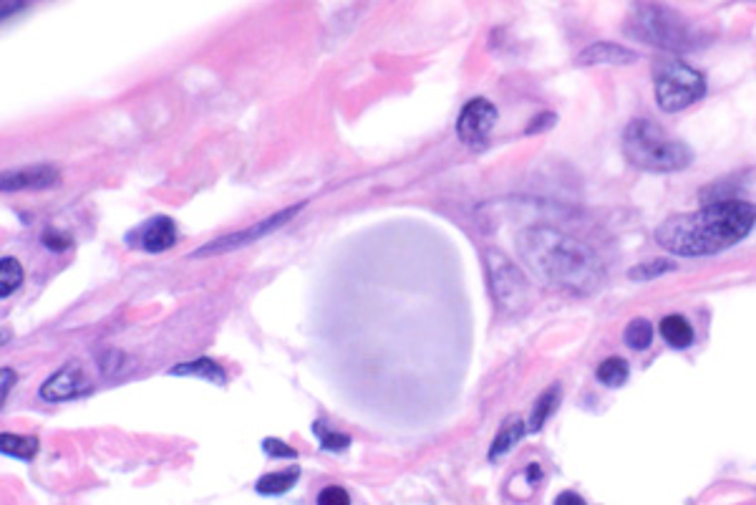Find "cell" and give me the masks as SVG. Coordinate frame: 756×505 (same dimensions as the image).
<instances>
[{"mask_svg": "<svg viewBox=\"0 0 756 505\" xmlns=\"http://www.w3.org/2000/svg\"><path fill=\"white\" fill-rule=\"evenodd\" d=\"M756 225V205L724 200L696 212L676 215L656 230V243L680 258L721 252L749 236Z\"/></svg>", "mask_w": 756, "mask_h": 505, "instance_id": "cell-1", "label": "cell"}, {"mask_svg": "<svg viewBox=\"0 0 756 505\" xmlns=\"http://www.w3.org/2000/svg\"><path fill=\"white\" fill-rule=\"evenodd\" d=\"M517 248L532 273L550 288L593 293L601 285L602 266L598 255L562 230L547 225L527 228L517 237Z\"/></svg>", "mask_w": 756, "mask_h": 505, "instance_id": "cell-2", "label": "cell"}, {"mask_svg": "<svg viewBox=\"0 0 756 505\" xmlns=\"http://www.w3.org/2000/svg\"><path fill=\"white\" fill-rule=\"evenodd\" d=\"M623 155L633 167L649 172H676L691 162V149L649 119H633L625 126Z\"/></svg>", "mask_w": 756, "mask_h": 505, "instance_id": "cell-3", "label": "cell"}, {"mask_svg": "<svg viewBox=\"0 0 756 505\" xmlns=\"http://www.w3.org/2000/svg\"><path fill=\"white\" fill-rule=\"evenodd\" d=\"M625 33L665 51H691L701 46V33L696 31L694 23L668 5H635Z\"/></svg>", "mask_w": 756, "mask_h": 505, "instance_id": "cell-4", "label": "cell"}, {"mask_svg": "<svg viewBox=\"0 0 756 505\" xmlns=\"http://www.w3.org/2000/svg\"><path fill=\"white\" fill-rule=\"evenodd\" d=\"M704 94H706V81L691 66L671 61L658 68L656 99H658V107L668 114L691 107L698 99H704Z\"/></svg>", "mask_w": 756, "mask_h": 505, "instance_id": "cell-5", "label": "cell"}, {"mask_svg": "<svg viewBox=\"0 0 756 505\" xmlns=\"http://www.w3.org/2000/svg\"><path fill=\"white\" fill-rule=\"evenodd\" d=\"M484 261H487L497 306L505 314H517L520 309H525V303L529 301V284L522 276V270L517 269L505 252L494 251V248L484 252Z\"/></svg>", "mask_w": 756, "mask_h": 505, "instance_id": "cell-6", "label": "cell"}, {"mask_svg": "<svg viewBox=\"0 0 756 505\" xmlns=\"http://www.w3.org/2000/svg\"><path fill=\"white\" fill-rule=\"evenodd\" d=\"M300 210H303V203H298L295 207H285V210H280V212H275V215H270V218H265V220L250 225V228H245V230H237V233H232V236H225V237H217V240H212V243L202 245L200 251H195L192 255H195V258H202V255H219V252L237 251V248L250 245V243L260 240V237H265L267 233L278 230L280 225H285L290 218H295Z\"/></svg>", "mask_w": 756, "mask_h": 505, "instance_id": "cell-7", "label": "cell"}, {"mask_svg": "<svg viewBox=\"0 0 756 505\" xmlns=\"http://www.w3.org/2000/svg\"><path fill=\"white\" fill-rule=\"evenodd\" d=\"M497 109L489 99H472L466 107L459 114V122H457V134L459 140L466 144H479L484 142L489 137V132L497 124Z\"/></svg>", "mask_w": 756, "mask_h": 505, "instance_id": "cell-8", "label": "cell"}, {"mask_svg": "<svg viewBox=\"0 0 756 505\" xmlns=\"http://www.w3.org/2000/svg\"><path fill=\"white\" fill-rule=\"evenodd\" d=\"M129 245H137L147 252H164L170 251L171 245L177 243V228L174 220L167 215H156L152 220L141 222L137 230H131L126 236Z\"/></svg>", "mask_w": 756, "mask_h": 505, "instance_id": "cell-9", "label": "cell"}, {"mask_svg": "<svg viewBox=\"0 0 756 505\" xmlns=\"http://www.w3.org/2000/svg\"><path fill=\"white\" fill-rule=\"evenodd\" d=\"M89 389H92V381L84 374V369L78 364H68V366L59 369L53 377L41 384V399H46V402H66V399L81 397Z\"/></svg>", "mask_w": 756, "mask_h": 505, "instance_id": "cell-10", "label": "cell"}, {"mask_svg": "<svg viewBox=\"0 0 756 505\" xmlns=\"http://www.w3.org/2000/svg\"><path fill=\"white\" fill-rule=\"evenodd\" d=\"M59 170L51 164H33V167H23V170H13V172L3 174V189L16 192V189H46L59 185Z\"/></svg>", "mask_w": 756, "mask_h": 505, "instance_id": "cell-11", "label": "cell"}, {"mask_svg": "<svg viewBox=\"0 0 756 505\" xmlns=\"http://www.w3.org/2000/svg\"><path fill=\"white\" fill-rule=\"evenodd\" d=\"M638 61V53H633L631 48L620 46V44H610V41H598L590 44L577 53V66H602V63H616V66H628V63Z\"/></svg>", "mask_w": 756, "mask_h": 505, "instance_id": "cell-12", "label": "cell"}, {"mask_svg": "<svg viewBox=\"0 0 756 505\" xmlns=\"http://www.w3.org/2000/svg\"><path fill=\"white\" fill-rule=\"evenodd\" d=\"M170 374H174V377H202L207 379V381H212V384H225V381H227L225 369L217 362H212V359H197V362L177 364L174 369H170Z\"/></svg>", "mask_w": 756, "mask_h": 505, "instance_id": "cell-13", "label": "cell"}, {"mask_svg": "<svg viewBox=\"0 0 756 505\" xmlns=\"http://www.w3.org/2000/svg\"><path fill=\"white\" fill-rule=\"evenodd\" d=\"M661 336L673 349H686L694 341V329L683 316H665L661 321Z\"/></svg>", "mask_w": 756, "mask_h": 505, "instance_id": "cell-14", "label": "cell"}, {"mask_svg": "<svg viewBox=\"0 0 756 505\" xmlns=\"http://www.w3.org/2000/svg\"><path fill=\"white\" fill-rule=\"evenodd\" d=\"M522 435H525V425H522V420H520V417H510V420H505V425H502V429H499V435H497L492 442L489 460L502 458L505 453H510L512 447L520 442Z\"/></svg>", "mask_w": 756, "mask_h": 505, "instance_id": "cell-15", "label": "cell"}, {"mask_svg": "<svg viewBox=\"0 0 756 505\" xmlns=\"http://www.w3.org/2000/svg\"><path fill=\"white\" fill-rule=\"evenodd\" d=\"M298 475H300L298 468H288V470H280V473H267L255 483V490H258L260 495H280V493H288V490L295 485Z\"/></svg>", "mask_w": 756, "mask_h": 505, "instance_id": "cell-16", "label": "cell"}, {"mask_svg": "<svg viewBox=\"0 0 756 505\" xmlns=\"http://www.w3.org/2000/svg\"><path fill=\"white\" fill-rule=\"evenodd\" d=\"M0 450L3 455H11L18 460H31L38 453V440L36 437H23V435H3L0 437Z\"/></svg>", "mask_w": 756, "mask_h": 505, "instance_id": "cell-17", "label": "cell"}, {"mask_svg": "<svg viewBox=\"0 0 756 505\" xmlns=\"http://www.w3.org/2000/svg\"><path fill=\"white\" fill-rule=\"evenodd\" d=\"M0 284H3V288H0L3 299H8L13 291H18V285L23 284V269H20V263H18L16 258H3L0 261Z\"/></svg>", "mask_w": 756, "mask_h": 505, "instance_id": "cell-18", "label": "cell"}, {"mask_svg": "<svg viewBox=\"0 0 756 505\" xmlns=\"http://www.w3.org/2000/svg\"><path fill=\"white\" fill-rule=\"evenodd\" d=\"M650 339H653V326H650L646 318H633L625 329V344L631 349H643L650 347Z\"/></svg>", "mask_w": 756, "mask_h": 505, "instance_id": "cell-19", "label": "cell"}, {"mask_svg": "<svg viewBox=\"0 0 756 505\" xmlns=\"http://www.w3.org/2000/svg\"><path fill=\"white\" fill-rule=\"evenodd\" d=\"M557 397H560V389L553 387V389H547V392L537 399V405H535V410H532V417H529V429H532V432H537V429L545 425V420L553 414V410L557 407Z\"/></svg>", "mask_w": 756, "mask_h": 505, "instance_id": "cell-20", "label": "cell"}, {"mask_svg": "<svg viewBox=\"0 0 756 505\" xmlns=\"http://www.w3.org/2000/svg\"><path fill=\"white\" fill-rule=\"evenodd\" d=\"M598 379H601L602 384H608V387H620L628 379V364L623 362V359H617V357L605 359L598 366Z\"/></svg>", "mask_w": 756, "mask_h": 505, "instance_id": "cell-21", "label": "cell"}, {"mask_svg": "<svg viewBox=\"0 0 756 505\" xmlns=\"http://www.w3.org/2000/svg\"><path fill=\"white\" fill-rule=\"evenodd\" d=\"M313 432L318 435V440H321L325 450H336V453H340V450H346V447L351 445V437H348V435L333 432V429H328L323 422H315V425H313Z\"/></svg>", "mask_w": 756, "mask_h": 505, "instance_id": "cell-22", "label": "cell"}, {"mask_svg": "<svg viewBox=\"0 0 756 505\" xmlns=\"http://www.w3.org/2000/svg\"><path fill=\"white\" fill-rule=\"evenodd\" d=\"M99 366H101V372H104L107 377H119L122 372L129 369V359H126V354H122V351L108 349V351H104V354L99 357Z\"/></svg>", "mask_w": 756, "mask_h": 505, "instance_id": "cell-23", "label": "cell"}, {"mask_svg": "<svg viewBox=\"0 0 756 505\" xmlns=\"http://www.w3.org/2000/svg\"><path fill=\"white\" fill-rule=\"evenodd\" d=\"M676 269V263H668V261H649V263H641L638 269L628 270V278L633 281H650L661 273H668V270Z\"/></svg>", "mask_w": 756, "mask_h": 505, "instance_id": "cell-24", "label": "cell"}, {"mask_svg": "<svg viewBox=\"0 0 756 505\" xmlns=\"http://www.w3.org/2000/svg\"><path fill=\"white\" fill-rule=\"evenodd\" d=\"M318 505H351V495L340 485H328L318 495Z\"/></svg>", "mask_w": 756, "mask_h": 505, "instance_id": "cell-25", "label": "cell"}, {"mask_svg": "<svg viewBox=\"0 0 756 505\" xmlns=\"http://www.w3.org/2000/svg\"><path fill=\"white\" fill-rule=\"evenodd\" d=\"M263 450L270 455V458H285V460L298 458V453H295L290 445H285L283 440H275V437H267V440H263Z\"/></svg>", "mask_w": 756, "mask_h": 505, "instance_id": "cell-26", "label": "cell"}, {"mask_svg": "<svg viewBox=\"0 0 756 505\" xmlns=\"http://www.w3.org/2000/svg\"><path fill=\"white\" fill-rule=\"evenodd\" d=\"M44 245L51 248V251L61 252L66 251V248H71V237L63 236L59 230H46V233H44Z\"/></svg>", "mask_w": 756, "mask_h": 505, "instance_id": "cell-27", "label": "cell"}, {"mask_svg": "<svg viewBox=\"0 0 756 505\" xmlns=\"http://www.w3.org/2000/svg\"><path fill=\"white\" fill-rule=\"evenodd\" d=\"M557 116L555 114H542V116H537V119H532V124L527 126V134H535V132H542V129H550V126H555Z\"/></svg>", "mask_w": 756, "mask_h": 505, "instance_id": "cell-28", "label": "cell"}, {"mask_svg": "<svg viewBox=\"0 0 756 505\" xmlns=\"http://www.w3.org/2000/svg\"><path fill=\"white\" fill-rule=\"evenodd\" d=\"M555 505H587L577 493H572V490H565V493H560L555 498Z\"/></svg>", "mask_w": 756, "mask_h": 505, "instance_id": "cell-29", "label": "cell"}, {"mask_svg": "<svg viewBox=\"0 0 756 505\" xmlns=\"http://www.w3.org/2000/svg\"><path fill=\"white\" fill-rule=\"evenodd\" d=\"M0 374H3V387H0V397L5 399V397H8V389H11V387L16 384V372H13V369H8V366H3V372H0Z\"/></svg>", "mask_w": 756, "mask_h": 505, "instance_id": "cell-30", "label": "cell"}]
</instances>
